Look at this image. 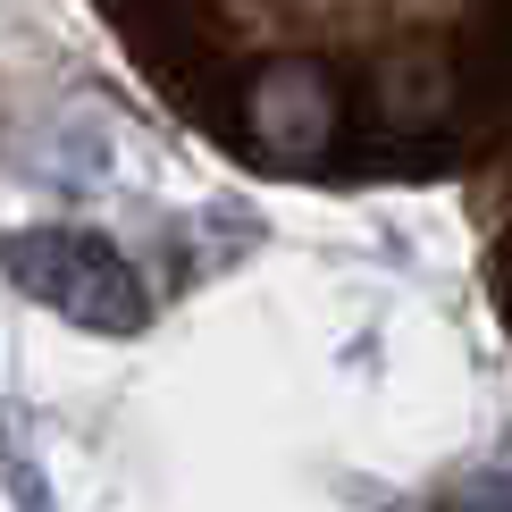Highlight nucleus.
I'll return each instance as SVG.
<instances>
[{
    "instance_id": "nucleus-1",
    "label": "nucleus",
    "mask_w": 512,
    "mask_h": 512,
    "mask_svg": "<svg viewBox=\"0 0 512 512\" xmlns=\"http://www.w3.org/2000/svg\"><path fill=\"white\" fill-rule=\"evenodd\" d=\"M0 269L9 286H26L34 303H51L59 319L93 336H135L143 328V286L101 236L84 227H26V236H0Z\"/></svg>"
}]
</instances>
